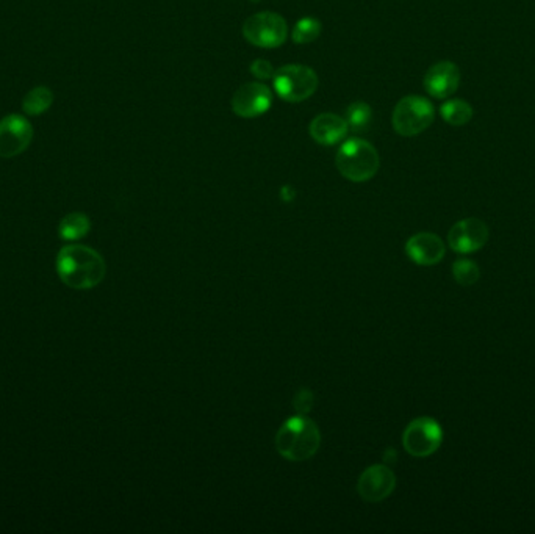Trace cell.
I'll list each match as a JSON object with an SVG mask.
<instances>
[{
    "instance_id": "4fadbf2b",
    "label": "cell",
    "mask_w": 535,
    "mask_h": 534,
    "mask_svg": "<svg viewBox=\"0 0 535 534\" xmlns=\"http://www.w3.org/2000/svg\"><path fill=\"white\" fill-rule=\"evenodd\" d=\"M406 253L410 261L431 267L444 259V245L440 237L432 232H419L412 238H409L406 245Z\"/></svg>"
},
{
    "instance_id": "44dd1931",
    "label": "cell",
    "mask_w": 535,
    "mask_h": 534,
    "mask_svg": "<svg viewBox=\"0 0 535 534\" xmlns=\"http://www.w3.org/2000/svg\"><path fill=\"white\" fill-rule=\"evenodd\" d=\"M251 74L254 77H257L259 81H270L276 74V71H274L272 65L268 60L259 58V60H254L251 63Z\"/></svg>"
},
{
    "instance_id": "ffe728a7",
    "label": "cell",
    "mask_w": 535,
    "mask_h": 534,
    "mask_svg": "<svg viewBox=\"0 0 535 534\" xmlns=\"http://www.w3.org/2000/svg\"><path fill=\"white\" fill-rule=\"evenodd\" d=\"M453 273L461 286H473L479 280L480 271L478 263L470 259H459L453 265Z\"/></svg>"
},
{
    "instance_id": "9a60e30c",
    "label": "cell",
    "mask_w": 535,
    "mask_h": 534,
    "mask_svg": "<svg viewBox=\"0 0 535 534\" xmlns=\"http://www.w3.org/2000/svg\"><path fill=\"white\" fill-rule=\"evenodd\" d=\"M90 229H91L90 218L85 213L74 211V213L66 215L60 221V224H58V236L63 240H81L83 237L88 236Z\"/></svg>"
},
{
    "instance_id": "3957f363",
    "label": "cell",
    "mask_w": 535,
    "mask_h": 534,
    "mask_svg": "<svg viewBox=\"0 0 535 534\" xmlns=\"http://www.w3.org/2000/svg\"><path fill=\"white\" fill-rule=\"evenodd\" d=\"M335 163L340 175L346 179L351 182H367L377 175L381 157L373 144L362 138H349L340 146Z\"/></svg>"
},
{
    "instance_id": "5bb4252c",
    "label": "cell",
    "mask_w": 535,
    "mask_h": 534,
    "mask_svg": "<svg viewBox=\"0 0 535 534\" xmlns=\"http://www.w3.org/2000/svg\"><path fill=\"white\" fill-rule=\"evenodd\" d=\"M310 135L315 142L323 146H333L340 143L348 135L349 127L345 118L335 113H321L310 123Z\"/></svg>"
},
{
    "instance_id": "7a4b0ae2",
    "label": "cell",
    "mask_w": 535,
    "mask_h": 534,
    "mask_svg": "<svg viewBox=\"0 0 535 534\" xmlns=\"http://www.w3.org/2000/svg\"><path fill=\"white\" fill-rule=\"evenodd\" d=\"M320 444V428L306 416L291 417L276 435L277 452L289 461L310 460Z\"/></svg>"
},
{
    "instance_id": "7c38bea8",
    "label": "cell",
    "mask_w": 535,
    "mask_h": 534,
    "mask_svg": "<svg viewBox=\"0 0 535 534\" xmlns=\"http://www.w3.org/2000/svg\"><path fill=\"white\" fill-rule=\"evenodd\" d=\"M394 487H396V477L388 467L371 466L358 478L357 491L365 502L377 504L390 497Z\"/></svg>"
},
{
    "instance_id": "5b68a950",
    "label": "cell",
    "mask_w": 535,
    "mask_h": 534,
    "mask_svg": "<svg viewBox=\"0 0 535 534\" xmlns=\"http://www.w3.org/2000/svg\"><path fill=\"white\" fill-rule=\"evenodd\" d=\"M277 96L285 102H302L318 90V75L306 65H285L272 77Z\"/></svg>"
},
{
    "instance_id": "e0dca14e",
    "label": "cell",
    "mask_w": 535,
    "mask_h": 534,
    "mask_svg": "<svg viewBox=\"0 0 535 534\" xmlns=\"http://www.w3.org/2000/svg\"><path fill=\"white\" fill-rule=\"evenodd\" d=\"M54 104V93L47 87L31 88L22 99V110L30 116H39Z\"/></svg>"
},
{
    "instance_id": "9c48e42d",
    "label": "cell",
    "mask_w": 535,
    "mask_h": 534,
    "mask_svg": "<svg viewBox=\"0 0 535 534\" xmlns=\"http://www.w3.org/2000/svg\"><path fill=\"white\" fill-rule=\"evenodd\" d=\"M272 104L270 88L260 82L241 85L232 98V110L240 118H259L265 115Z\"/></svg>"
},
{
    "instance_id": "d6986e66",
    "label": "cell",
    "mask_w": 535,
    "mask_h": 534,
    "mask_svg": "<svg viewBox=\"0 0 535 534\" xmlns=\"http://www.w3.org/2000/svg\"><path fill=\"white\" fill-rule=\"evenodd\" d=\"M321 29L323 25L318 19L302 18L296 22L291 38L296 44L314 43L315 39L320 38Z\"/></svg>"
},
{
    "instance_id": "ac0fdd59",
    "label": "cell",
    "mask_w": 535,
    "mask_h": 534,
    "mask_svg": "<svg viewBox=\"0 0 535 534\" xmlns=\"http://www.w3.org/2000/svg\"><path fill=\"white\" fill-rule=\"evenodd\" d=\"M345 119L349 131L356 132V134L367 132L373 121V108L363 100H356L348 107Z\"/></svg>"
},
{
    "instance_id": "30bf717a",
    "label": "cell",
    "mask_w": 535,
    "mask_h": 534,
    "mask_svg": "<svg viewBox=\"0 0 535 534\" xmlns=\"http://www.w3.org/2000/svg\"><path fill=\"white\" fill-rule=\"evenodd\" d=\"M487 240L488 228L479 218H467L457 221L448 234L449 246L459 254H471L479 251Z\"/></svg>"
},
{
    "instance_id": "277c9868",
    "label": "cell",
    "mask_w": 535,
    "mask_h": 534,
    "mask_svg": "<svg viewBox=\"0 0 535 534\" xmlns=\"http://www.w3.org/2000/svg\"><path fill=\"white\" fill-rule=\"evenodd\" d=\"M436 119V108L423 96H406L394 107L392 125L402 137H415L431 127Z\"/></svg>"
},
{
    "instance_id": "8fae6325",
    "label": "cell",
    "mask_w": 535,
    "mask_h": 534,
    "mask_svg": "<svg viewBox=\"0 0 535 534\" xmlns=\"http://www.w3.org/2000/svg\"><path fill=\"white\" fill-rule=\"evenodd\" d=\"M425 90L436 99H449L461 87V69L453 62H438L427 69Z\"/></svg>"
},
{
    "instance_id": "6da1fadb",
    "label": "cell",
    "mask_w": 535,
    "mask_h": 534,
    "mask_svg": "<svg viewBox=\"0 0 535 534\" xmlns=\"http://www.w3.org/2000/svg\"><path fill=\"white\" fill-rule=\"evenodd\" d=\"M56 273L75 290H88L104 280L107 265L102 255L83 245H68L56 255Z\"/></svg>"
},
{
    "instance_id": "7402d4cb",
    "label": "cell",
    "mask_w": 535,
    "mask_h": 534,
    "mask_svg": "<svg viewBox=\"0 0 535 534\" xmlns=\"http://www.w3.org/2000/svg\"><path fill=\"white\" fill-rule=\"evenodd\" d=\"M293 404L299 412H308L314 406V393L308 389H302L293 400Z\"/></svg>"
},
{
    "instance_id": "ba28073f",
    "label": "cell",
    "mask_w": 535,
    "mask_h": 534,
    "mask_svg": "<svg viewBox=\"0 0 535 534\" xmlns=\"http://www.w3.org/2000/svg\"><path fill=\"white\" fill-rule=\"evenodd\" d=\"M33 127L22 115L13 113L0 119V159L21 156L30 146Z\"/></svg>"
},
{
    "instance_id": "8992f818",
    "label": "cell",
    "mask_w": 535,
    "mask_h": 534,
    "mask_svg": "<svg viewBox=\"0 0 535 534\" xmlns=\"http://www.w3.org/2000/svg\"><path fill=\"white\" fill-rule=\"evenodd\" d=\"M241 30L247 43L262 49H276L289 37V25L280 14L274 12L255 13L245 21Z\"/></svg>"
},
{
    "instance_id": "52a82bcc",
    "label": "cell",
    "mask_w": 535,
    "mask_h": 534,
    "mask_svg": "<svg viewBox=\"0 0 535 534\" xmlns=\"http://www.w3.org/2000/svg\"><path fill=\"white\" fill-rule=\"evenodd\" d=\"M444 441V429L431 417H419L409 423L402 444L409 454L415 458H427L437 452Z\"/></svg>"
},
{
    "instance_id": "2e32d148",
    "label": "cell",
    "mask_w": 535,
    "mask_h": 534,
    "mask_svg": "<svg viewBox=\"0 0 535 534\" xmlns=\"http://www.w3.org/2000/svg\"><path fill=\"white\" fill-rule=\"evenodd\" d=\"M440 115L449 125L462 127L473 119L474 110L467 100L448 99L440 107Z\"/></svg>"
}]
</instances>
